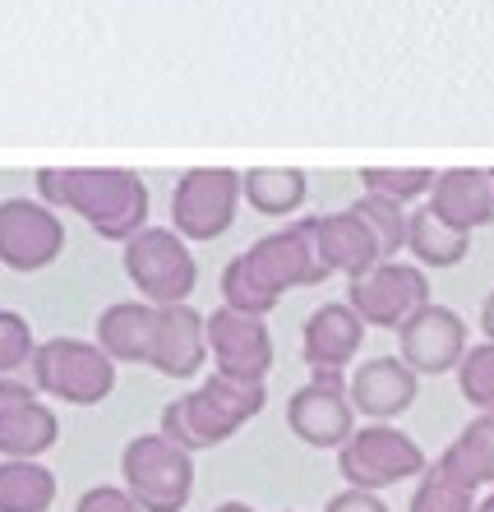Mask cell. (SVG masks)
<instances>
[{
  "mask_svg": "<svg viewBox=\"0 0 494 512\" xmlns=\"http://www.w3.org/2000/svg\"><path fill=\"white\" fill-rule=\"evenodd\" d=\"M416 393H421V374L411 370L402 356L361 360L347 383V397H351V406H356V416H365L370 425H388V420H398L402 411H411Z\"/></svg>",
  "mask_w": 494,
  "mask_h": 512,
  "instance_id": "obj_15",
  "label": "cell"
},
{
  "mask_svg": "<svg viewBox=\"0 0 494 512\" xmlns=\"http://www.w3.org/2000/svg\"><path fill=\"white\" fill-rule=\"evenodd\" d=\"M264 402V383H236L213 370L194 393L171 397L162 406V429L157 434L181 443L185 453H208V448H222L236 429L250 425L264 411Z\"/></svg>",
  "mask_w": 494,
  "mask_h": 512,
  "instance_id": "obj_3",
  "label": "cell"
},
{
  "mask_svg": "<svg viewBox=\"0 0 494 512\" xmlns=\"http://www.w3.org/2000/svg\"><path fill=\"white\" fill-rule=\"evenodd\" d=\"M61 439V420L37 388L19 379H0V462H42Z\"/></svg>",
  "mask_w": 494,
  "mask_h": 512,
  "instance_id": "obj_14",
  "label": "cell"
},
{
  "mask_svg": "<svg viewBox=\"0 0 494 512\" xmlns=\"http://www.w3.org/2000/svg\"><path fill=\"white\" fill-rule=\"evenodd\" d=\"M208 360L217 374L236 383H264L273 370V333L259 314L222 305L208 314Z\"/></svg>",
  "mask_w": 494,
  "mask_h": 512,
  "instance_id": "obj_11",
  "label": "cell"
},
{
  "mask_svg": "<svg viewBox=\"0 0 494 512\" xmlns=\"http://www.w3.org/2000/svg\"><path fill=\"white\" fill-rule=\"evenodd\" d=\"M121 480L144 512H185L194 494V453L167 434H134L121 448Z\"/></svg>",
  "mask_w": 494,
  "mask_h": 512,
  "instance_id": "obj_4",
  "label": "cell"
},
{
  "mask_svg": "<svg viewBox=\"0 0 494 512\" xmlns=\"http://www.w3.org/2000/svg\"><path fill=\"white\" fill-rule=\"evenodd\" d=\"M351 208H356V213H361V222L374 231V240H379L384 259H393L398 250H407V217L411 213H402V203L379 199V194H361Z\"/></svg>",
  "mask_w": 494,
  "mask_h": 512,
  "instance_id": "obj_27",
  "label": "cell"
},
{
  "mask_svg": "<svg viewBox=\"0 0 494 512\" xmlns=\"http://www.w3.org/2000/svg\"><path fill=\"white\" fill-rule=\"evenodd\" d=\"M365 342V319L351 310L347 300H328L305 319L301 333V356L310 374H342L347 360L361 351Z\"/></svg>",
  "mask_w": 494,
  "mask_h": 512,
  "instance_id": "obj_16",
  "label": "cell"
},
{
  "mask_svg": "<svg viewBox=\"0 0 494 512\" xmlns=\"http://www.w3.org/2000/svg\"><path fill=\"white\" fill-rule=\"evenodd\" d=\"M476 512H494V489L485 494V499H476Z\"/></svg>",
  "mask_w": 494,
  "mask_h": 512,
  "instance_id": "obj_34",
  "label": "cell"
},
{
  "mask_svg": "<svg viewBox=\"0 0 494 512\" xmlns=\"http://www.w3.org/2000/svg\"><path fill=\"white\" fill-rule=\"evenodd\" d=\"M324 512H388V503L379 499V494H370V489H342V494H333V499L324 503Z\"/></svg>",
  "mask_w": 494,
  "mask_h": 512,
  "instance_id": "obj_31",
  "label": "cell"
},
{
  "mask_svg": "<svg viewBox=\"0 0 494 512\" xmlns=\"http://www.w3.org/2000/svg\"><path fill=\"white\" fill-rule=\"evenodd\" d=\"M398 356L425 379L458 370L462 356H467V323H462V314L448 310V305H434V300L421 305L398 328Z\"/></svg>",
  "mask_w": 494,
  "mask_h": 512,
  "instance_id": "obj_13",
  "label": "cell"
},
{
  "mask_svg": "<svg viewBox=\"0 0 494 512\" xmlns=\"http://www.w3.org/2000/svg\"><path fill=\"white\" fill-rule=\"evenodd\" d=\"M481 328H485V342H494V291L481 300Z\"/></svg>",
  "mask_w": 494,
  "mask_h": 512,
  "instance_id": "obj_32",
  "label": "cell"
},
{
  "mask_svg": "<svg viewBox=\"0 0 494 512\" xmlns=\"http://www.w3.org/2000/svg\"><path fill=\"white\" fill-rule=\"evenodd\" d=\"M65 222L42 199H5L0 203V263L10 273H42L61 259Z\"/></svg>",
  "mask_w": 494,
  "mask_h": 512,
  "instance_id": "obj_10",
  "label": "cell"
},
{
  "mask_svg": "<svg viewBox=\"0 0 494 512\" xmlns=\"http://www.w3.org/2000/svg\"><path fill=\"white\" fill-rule=\"evenodd\" d=\"M458 393L467 397L481 416H494V342L467 346L458 365Z\"/></svg>",
  "mask_w": 494,
  "mask_h": 512,
  "instance_id": "obj_28",
  "label": "cell"
},
{
  "mask_svg": "<svg viewBox=\"0 0 494 512\" xmlns=\"http://www.w3.org/2000/svg\"><path fill=\"white\" fill-rule=\"evenodd\" d=\"M411 512H476V489H467L458 476H448L444 466L434 462L421 471V485L407 503Z\"/></svg>",
  "mask_w": 494,
  "mask_h": 512,
  "instance_id": "obj_25",
  "label": "cell"
},
{
  "mask_svg": "<svg viewBox=\"0 0 494 512\" xmlns=\"http://www.w3.org/2000/svg\"><path fill=\"white\" fill-rule=\"evenodd\" d=\"M213 512H259V508H250V503H241V499H231V503H217Z\"/></svg>",
  "mask_w": 494,
  "mask_h": 512,
  "instance_id": "obj_33",
  "label": "cell"
},
{
  "mask_svg": "<svg viewBox=\"0 0 494 512\" xmlns=\"http://www.w3.org/2000/svg\"><path fill=\"white\" fill-rule=\"evenodd\" d=\"M33 323L19 310H0V379H14V374L33 365Z\"/></svg>",
  "mask_w": 494,
  "mask_h": 512,
  "instance_id": "obj_29",
  "label": "cell"
},
{
  "mask_svg": "<svg viewBox=\"0 0 494 512\" xmlns=\"http://www.w3.org/2000/svg\"><path fill=\"white\" fill-rule=\"evenodd\" d=\"M74 512H144V508L125 494V485H93L79 494Z\"/></svg>",
  "mask_w": 494,
  "mask_h": 512,
  "instance_id": "obj_30",
  "label": "cell"
},
{
  "mask_svg": "<svg viewBox=\"0 0 494 512\" xmlns=\"http://www.w3.org/2000/svg\"><path fill=\"white\" fill-rule=\"evenodd\" d=\"M448 476H458L467 489H494V416H476L458 439L444 448L439 457Z\"/></svg>",
  "mask_w": 494,
  "mask_h": 512,
  "instance_id": "obj_23",
  "label": "cell"
},
{
  "mask_svg": "<svg viewBox=\"0 0 494 512\" xmlns=\"http://www.w3.org/2000/svg\"><path fill=\"white\" fill-rule=\"evenodd\" d=\"M319 254H324L328 273H347L351 282L356 277H365L370 268H379L384 259V250H379V240H374V231L361 222V213L356 208H342V213H328L319 217Z\"/></svg>",
  "mask_w": 494,
  "mask_h": 512,
  "instance_id": "obj_20",
  "label": "cell"
},
{
  "mask_svg": "<svg viewBox=\"0 0 494 512\" xmlns=\"http://www.w3.org/2000/svg\"><path fill=\"white\" fill-rule=\"evenodd\" d=\"M347 305L365 319V328H393L398 333L421 305H430V277H425L421 263L388 259L347 286Z\"/></svg>",
  "mask_w": 494,
  "mask_h": 512,
  "instance_id": "obj_9",
  "label": "cell"
},
{
  "mask_svg": "<svg viewBox=\"0 0 494 512\" xmlns=\"http://www.w3.org/2000/svg\"><path fill=\"white\" fill-rule=\"evenodd\" d=\"M56 471L42 462H0V512H47L56 503Z\"/></svg>",
  "mask_w": 494,
  "mask_h": 512,
  "instance_id": "obj_24",
  "label": "cell"
},
{
  "mask_svg": "<svg viewBox=\"0 0 494 512\" xmlns=\"http://www.w3.org/2000/svg\"><path fill=\"white\" fill-rule=\"evenodd\" d=\"M305 194H310V180H305L301 167H250V171H241V199L264 217L301 213Z\"/></svg>",
  "mask_w": 494,
  "mask_h": 512,
  "instance_id": "obj_22",
  "label": "cell"
},
{
  "mask_svg": "<svg viewBox=\"0 0 494 512\" xmlns=\"http://www.w3.org/2000/svg\"><path fill=\"white\" fill-rule=\"evenodd\" d=\"M157 374L167 379H199V370L208 365V319L190 305H167L157 310V342H153V360Z\"/></svg>",
  "mask_w": 494,
  "mask_h": 512,
  "instance_id": "obj_17",
  "label": "cell"
},
{
  "mask_svg": "<svg viewBox=\"0 0 494 512\" xmlns=\"http://www.w3.org/2000/svg\"><path fill=\"white\" fill-rule=\"evenodd\" d=\"M125 277L139 286V296L157 310L167 305H190L194 286H199V259H194L190 240L176 236L171 227H144L121 250Z\"/></svg>",
  "mask_w": 494,
  "mask_h": 512,
  "instance_id": "obj_6",
  "label": "cell"
},
{
  "mask_svg": "<svg viewBox=\"0 0 494 512\" xmlns=\"http://www.w3.org/2000/svg\"><path fill=\"white\" fill-rule=\"evenodd\" d=\"M338 471L351 489H393L402 480L421 476L425 471V453L421 443L402 434L398 425H361L347 443L338 448Z\"/></svg>",
  "mask_w": 494,
  "mask_h": 512,
  "instance_id": "obj_8",
  "label": "cell"
},
{
  "mask_svg": "<svg viewBox=\"0 0 494 512\" xmlns=\"http://www.w3.org/2000/svg\"><path fill=\"white\" fill-rule=\"evenodd\" d=\"M328 263L319 254V217H296L273 236H259L250 250L222 268V305L264 319L296 286H324Z\"/></svg>",
  "mask_w": 494,
  "mask_h": 512,
  "instance_id": "obj_1",
  "label": "cell"
},
{
  "mask_svg": "<svg viewBox=\"0 0 494 512\" xmlns=\"http://www.w3.org/2000/svg\"><path fill=\"white\" fill-rule=\"evenodd\" d=\"M37 194L47 208H70L102 240L130 245L148 227V185L125 167H65L37 171Z\"/></svg>",
  "mask_w": 494,
  "mask_h": 512,
  "instance_id": "obj_2",
  "label": "cell"
},
{
  "mask_svg": "<svg viewBox=\"0 0 494 512\" xmlns=\"http://www.w3.org/2000/svg\"><path fill=\"white\" fill-rule=\"evenodd\" d=\"M157 342V305L148 300H116L97 314V346L116 365H148Z\"/></svg>",
  "mask_w": 494,
  "mask_h": 512,
  "instance_id": "obj_19",
  "label": "cell"
},
{
  "mask_svg": "<svg viewBox=\"0 0 494 512\" xmlns=\"http://www.w3.org/2000/svg\"><path fill=\"white\" fill-rule=\"evenodd\" d=\"M434 213L453 222L458 231L494 227V167H448L434 176V190L425 199Z\"/></svg>",
  "mask_w": 494,
  "mask_h": 512,
  "instance_id": "obj_18",
  "label": "cell"
},
{
  "mask_svg": "<svg viewBox=\"0 0 494 512\" xmlns=\"http://www.w3.org/2000/svg\"><path fill=\"white\" fill-rule=\"evenodd\" d=\"M467 250H471V236L458 231L453 222H444L430 203H421L407 217V254H411V263H421L425 273L430 268H458L467 259Z\"/></svg>",
  "mask_w": 494,
  "mask_h": 512,
  "instance_id": "obj_21",
  "label": "cell"
},
{
  "mask_svg": "<svg viewBox=\"0 0 494 512\" xmlns=\"http://www.w3.org/2000/svg\"><path fill=\"white\" fill-rule=\"evenodd\" d=\"M33 388L70 406H97L116 393V360L84 337H47L33 351Z\"/></svg>",
  "mask_w": 494,
  "mask_h": 512,
  "instance_id": "obj_5",
  "label": "cell"
},
{
  "mask_svg": "<svg viewBox=\"0 0 494 512\" xmlns=\"http://www.w3.org/2000/svg\"><path fill=\"white\" fill-rule=\"evenodd\" d=\"M287 425L310 448H333L338 453L356 434V406L347 397V379L342 374H310V383L291 393Z\"/></svg>",
  "mask_w": 494,
  "mask_h": 512,
  "instance_id": "obj_12",
  "label": "cell"
},
{
  "mask_svg": "<svg viewBox=\"0 0 494 512\" xmlns=\"http://www.w3.org/2000/svg\"><path fill=\"white\" fill-rule=\"evenodd\" d=\"M236 208H241V171L194 167L171 190V231L194 245H208L236 227Z\"/></svg>",
  "mask_w": 494,
  "mask_h": 512,
  "instance_id": "obj_7",
  "label": "cell"
},
{
  "mask_svg": "<svg viewBox=\"0 0 494 512\" xmlns=\"http://www.w3.org/2000/svg\"><path fill=\"white\" fill-rule=\"evenodd\" d=\"M356 176H361L365 194H379V199H393V203H411V199H430L439 171H430V167H361Z\"/></svg>",
  "mask_w": 494,
  "mask_h": 512,
  "instance_id": "obj_26",
  "label": "cell"
}]
</instances>
